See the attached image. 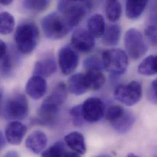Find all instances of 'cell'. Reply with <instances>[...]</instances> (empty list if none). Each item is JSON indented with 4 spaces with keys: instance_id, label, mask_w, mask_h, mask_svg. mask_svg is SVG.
<instances>
[{
    "instance_id": "obj_1",
    "label": "cell",
    "mask_w": 157,
    "mask_h": 157,
    "mask_svg": "<svg viewBox=\"0 0 157 157\" xmlns=\"http://www.w3.org/2000/svg\"><path fill=\"white\" fill-rule=\"evenodd\" d=\"M67 97V86L64 82L58 83L41 104L39 111L37 122L43 124H50L56 119L59 108L66 101Z\"/></svg>"
},
{
    "instance_id": "obj_2",
    "label": "cell",
    "mask_w": 157,
    "mask_h": 157,
    "mask_svg": "<svg viewBox=\"0 0 157 157\" xmlns=\"http://www.w3.org/2000/svg\"><path fill=\"white\" fill-rule=\"evenodd\" d=\"M67 18L61 12H53L42 20V28L45 36L52 40L63 38L73 29Z\"/></svg>"
},
{
    "instance_id": "obj_3",
    "label": "cell",
    "mask_w": 157,
    "mask_h": 157,
    "mask_svg": "<svg viewBox=\"0 0 157 157\" xmlns=\"http://www.w3.org/2000/svg\"><path fill=\"white\" fill-rule=\"evenodd\" d=\"M14 39L20 52L25 55L31 53L39 41V29L34 23H22L17 27Z\"/></svg>"
},
{
    "instance_id": "obj_4",
    "label": "cell",
    "mask_w": 157,
    "mask_h": 157,
    "mask_svg": "<svg viewBox=\"0 0 157 157\" xmlns=\"http://www.w3.org/2000/svg\"><path fill=\"white\" fill-rule=\"evenodd\" d=\"M28 101L22 94H16L2 103L1 113L7 120L19 121L25 119L28 114Z\"/></svg>"
},
{
    "instance_id": "obj_5",
    "label": "cell",
    "mask_w": 157,
    "mask_h": 157,
    "mask_svg": "<svg viewBox=\"0 0 157 157\" xmlns=\"http://www.w3.org/2000/svg\"><path fill=\"white\" fill-rule=\"evenodd\" d=\"M92 7L88 1H60L58 10L69 21L73 27L78 25Z\"/></svg>"
},
{
    "instance_id": "obj_6",
    "label": "cell",
    "mask_w": 157,
    "mask_h": 157,
    "mask_svg": "<svg viewBox=\"0 0 157 157\" xmlns=\"http://www.w3.org/2000/svg\"><path fill=\"white\" fill-rule=\"evenodd\" d=\"M102 62L104 68L111 74L118 76L124 74L127 69L128 56L121 49H111L102 54Z\"/></svg>"
},
{
    "instance_id": "obj_7",
    "label": "cell",
    "mask_w": 157,
    "mask_h": 157,
    "mask_svg": "<svg viewBox=\"0 0 157 157\" xmlns=\"http://www.w3.org/2000/svg\"><path fill=\"white\" fill-rule=\"evenodd\" d=\"M142 95V86L136 81H132L127 84L117 86L114 92L115 98L128 106H132L138 103L141 99Z\"/></svg>"
},
{
    "instance_id": "obj_8",
    "label": "cell",
    "mask_w": 157,
    "mask_h": 157,
    "mask_svg": "<svg viewBox=\"0 0 157 157\" xmlns=\"http://www.w3.org/2000/svg\"><path fill=\"white\" fill-rule=\"evenodd\" d=\"M124 44L128 55L132 59H140L147 52V47L143 36L137 29L130 28L126 32Z\"/></svg>"
},
{
    "instance_id": "obj_9",
    "label": "cell",
    "mask_w": 157,
    "mask_h": 157,
    "mask_svg": "<svg viewBox=\"0 0 157 157\" xmlns=\"http://www.w3.org/2000/svg\"><path fill=\"white\" fill-rule=\"evenodd\" d=\"M81 105L83 118L87 122H97L103 118L105 113V103L99 98L89 97Z\"/></svg>"
},
{
    "instance_id": "obj_10",
    "label": "cell",
    "mask_w": 157,
    "mask_h": 157,
    "mask_svg": "<svg viewBox=\"0 0 157 157\" xmlns=\"http://www.w3.org/2000/svg\"><path fill=\"white\" fill-rule=\"evenodd\" d=\"M78 61V55L72 48L66 46L59 50L58 63L60 69L64 75H67L72 74L77 67Z\"/></svg>"
},
{
    "instance_id": "obj_11",
    "label": "cell",
    "mask_w": 157,
    "mask_h": 157,
    "mask_svg": "<svg viewBox=\"0 0 157 157\" xmlns=\"http://www.w3.org/2000/svg\"><path fill=\"white\" fill-rule=\"evenodd\" d=\"M71 42L75 49L82 53L89 52L95 45L94 37L88 30L83 28H79L74 32Z\"/></svg>"
},
{
    "instance_id": "obj_12",
    "label": "cell",
    "mask_w": 157,
    "mask_h": 157,
    "mask_svg": "<svg viewBox=\"0 0 157 157\" xmlns=\"http://www.w3.org/2000/svg\"><path fill=\"white\" fill-rule=\"evenodd\" d=\"M27 132V127L20 121H12L6 127L5 136L7 143L12 145L17 146L21 143Z\"/></svg>"
},
{
    "instance_id": "obj_13",
    "label": "cell",
    "mask_w": 157,
    "mask_h": 157,
    "mask_svg": "<svg viewBox=\"0 0 157 157\" xmlns=\"http://www.w3.org/2000/svg\"><path fill=\"white\" fill-rule=\"evenodd\" d=\"M25 89L27 94L31 98L39 100L46 94L47 82L44 78L34 75L28 81Z\"/></svg>"
},
{
    "instance_id": "obj_14",
    "label": "cell",
    "mask_w": 157,
    "mask_h": 157,
    "mask_svg": "<svg viewBox=\"0 0 157 157\" xmlns=\"http://www.w3.org/2000/svg\"><path fill=\"white\" fill-rule=\"evenodd\" d=\"M48 144L47 135L41 131H34L26 140V148L35 154H39L44 151Z\"/></svg>"
},
{
    "instance_id": "obj_15",
    "label": "cell",
    "mask_w": 157,
    "mask_h": 157,
    "mask_svg": "<svg viewBox=\"0 0 157 157\" xmlns=\"http://www.w3.org/2000/svg\"><path fill=\"white\" fill-rule=\"evenodd\" d=\"M136 121L134 114L129 110L124 109V112L116 119L111 122L113 129L119 134H124L130 131Z\"/></svg>"
},
{
    "instance_id": "obj_16",
    "label": "cell",
    "mask_w": 157,
    "mask_h": 157,
    "mask_svg": "<svg viewBox=\"0 0 157 157\" xmlns=\"http://www.w3.org/2000/svg\"><path fill=\"white\" fill-rule=\"evenodd\" d=\"M56 70L57 66L55 59L52 58H47L39 60L35 63L33 74L34 75L47 78L54 74Z\"/></svg>"
},
{
    "instance_id": "obj_17",
    "label": "cell",
    "mask_w": 157,
    "mask_h": 157,
    "mask_svg": "<svg viewBox=\"0 0 157 157\" xmlns=\"http://www.w3.org/2000/svg\"><path fill=\"white\" fill-rule=\"evenodd\" d=\"M67 146L75 152L83 155L86 152V145L84 136L79 132H74L67 135L64 138Z\"/></svg>"
},
{
    "instance_id": "obj_18",
    "label": "cell",
    "mask_w": 157,
    "mask_h": 157,
    "mask_svg": "<svg viewBox=\"0 0 157 157\" xmlns=\"http://www.w3.org/2000/svg\"><path fill=\"white\" fill-rule=\"evenodd\" d=\"M86 86L87 90H97L101 89L105 82V77L100 70H88L84 75Z\"/></svg>"
},
{
    "instance_id": "obj_19",
    "label": "cell",
    "mask_w": 157,
    "mask_h": 157,
    "mask_svg": "<svg viewBox=\"0 0 157 157\" xmlns=\"http://www.w3.org/2000/svg\"><path fill=\"white\" fill-rule=\"evenodd\" d=\"M87 29L94 37H103L106 30L104 17L98 13L92 15L87 21Z\"/></svg>"
},
{
    "instance_id": "obj_20",
    "label": "cell",
    "mask_w": 157,
    "mask_h": 157,
    "mask_svg": "<svg viewBox=\"0 0 157 157\" xmlns=\"http://www.w3.org/2000/svg\"><path fill=\"white\" fill-rule=\"evenodd\" d=\"M148 1L130 0L125 3V13L127 17L131 20L138 18L145 10Z\"/></svg>"
},
{
    "instance_id": "obj_21",
    "label": "cell",
    "mask_w": 157,
    "mask_h": 157,
    "mask_svg": "<svg viewBox=\"0 0 157 157\" xmlns=\"http://www.w3.org/2000/svg\"><path fill=\"white\" fill-rule=\"evenodd\" d=\"M68 89L75 95H81L84 94L87 89L86 86L84 75L77 74L72 75L68 81Z\"/></svg>"
},
{
    "instance_id": "obj_22",
    "label": "cell",
    "mask_w": 157,
    "mask_h": 157,
    "mask_svg": "<svg viewBox=\"0 0 157 157\" xmlns=\"http://www.w3.org/2000/svg\"><path fill=\"white\" fill-rule=\"evenodd\" d=\"M121 35V28L118 25H111L105 30L102 37V42L108 46H114L118 44Z\"/></svg>"
},
{
    "instance_id": "obj_23",
    "label": "cell",
    "mask_w": 157,
    "mask_h": 157,
    "mask_svg": "<svg viewBox=\"0 0 157 157\" xmlns=\"http://www.w3.org/2000/svg\"><path fill=\"white\" fill-rule=\"evenodd\" d=\"M138 72L145 76L157 74V55H150L146 58L139 65Z\"/></svg>"
},
{
    "instance_id": "obj_24",
    "label": "cell",
    "mask_w": 157,
    "mask_h": 157,
    "mask_svg": "<svg viewBox=\"0 0 157 157\" xmlns=\"http://www.w3.org/2000/svg\"><path fill=\"white\" fill-rule=\"evenodd\" d=\"M105 12L107 18L111 22H116L121 17L122 12V5L118 1H108L106 2Z\"/></svg>"
},
{
    "instance_id": "obj_25",
    "label": "cell",
    "mask_w": 157,
    "mask_h": 157,
    "mask_svg": "<svg viewBox=\"0 0 157 157\" xmlns=\"http://www.w3.org/2000/svg\"><path fill=\"white\" fill-rule=\"evenodd\" d=\"M15 26L13 17L7 12H2L0 14V33L7 35L12 32Z\"/></svg>"
},
{
    "instance_id": "obj_26",
    "label": "cell",
    "mask_w": 157,
    "mask_h": 157,
    "mask_svg": "<svg viewBox=\"0 0 157 157\" xmlns=\"http://www.w3.org/2000/svg\"><path fill=\"white\" fill-rule=\"evenodd\" d=\"M67 152L64 144L59 141L45 150L42 153L41 157H65Z\"/></svg>"
},
{
    "instance_id": "obj_27",
    "label": "cell",
    "mask_w": 157,
    "mask_h": 157,
    "mask_svg": "<svg viewBox=\"0 0 157 157\" xmlns=\"http://www.w3.org/2000/svg\"><path fill=\"white\" fill-rule=\"evenodd\" d=\"M23 7L31 11L41 12L46 10L50 5V1L47 0L42 1H23L22 2Z\"/></svg>"
},
{
    "instance_id": "obj_28",
    "label": "cell",
    "mask_w": 157,
    "mask_h": 157,
    "mask_svg": "<svg viewBox=\"0 0 157 157\" xmlns=\"http://www.w3.org/2000/svg\"><path fill=\"white\" fill-rule=\"evenodd\" d=\"M1 72L3 75H8L11 73L13 67V59L10 56V53L7 50L5 53L0 54Z\"/></svg>"
},
{
    "instance_id": "obj_29",
    "label": "cell",
    "mask_w": 157,
    "mask_h": 157,
    "mask_svg": "<svg viewBox=\"0 0 157 157\" xmlns=\"http://www.w3.org/2000/svg\"><path fill=\"white\" fill-rule=\"evenodd\" d=\"M70 114L75 126L81 127L85 121L82 113V105H78L74 106L70 111Z\"/></svg>"
},
{
    "instance_id": "obj_30",
    "label": "cell",
    "mask_w": 157,
    "mask_h": 157,
    "mask_svg": "<svg viewBox=\"0 0 157 157\" xmlns=\"http://www.w3.org/2000/svg\"><path fill=\"white\" fill-rule=\"evenodd\" d=\"M84 67L88 71L91 69L100 70L103 69V64L101 61L97 56H90L86 58L84 63Z\"/></svg>"
},
{
    "instance_id": "obj_31",
    "label": "cell",
    "mask_w": 157,
    "mask_h": 157,
    "mask_svg": "<svg viewBox=\"0 0 157 157\" xmlns=\"http://www.w3.org/2000/svg\"><path fill=\"white\" fill-rule=\"evenodd\" d=\"M145 36L148 42L154 47H157V25L147 26L144 31Z\"/></svg>"
},
{
    "instance_id": "obj_32",
    "label": "cell",
    "mask_w": 157,
    "mask_h": 157,
    "mask_svg": "<svg viewBox=\"0 0 157 157\" xmlns=\"http://www.w3.org/2000/svg\"><path fill=\"white\" fill-rule=\"evenodd\" d=\"M124 109L119 105L109 106L106 111V119L111 122L118 117L124 112Z\"/></svg>"
},
{
    "instance_id": "obj_33",
    "label": "cell",
    "mask_w": 157,
    "mask_h": 157,
    "mask_svg": "<svg viewBox=\"0 0 157 157\" xmlns=\"http://www.w3.org/2000/svg\"><path fill=\"white\" fill-rule=\"evenodd\" d=\"M149 99L154 103L157 104V79L154 80L148 91Z\"/></svg>"
},
{
    "instance_id": "obj_34",
    "label": "cell",
    "mask_w": 157,
    "mask_h": 157,
    "mask_svg": "<svg viewBox=\"0 0 157 157\" xmlns=\"http://www.w3.org/2000/svg\"><path fill=\"white\" fill-rule=\"evenodd\" d=\"M151 20L154 23V25H157V4L152 6L151 10Z\"/></svg>"
},
{
    "instance_id": "obj_35",
    "label": "cell",
    "mask_w": 157,
    "mask_h": 157,
    "mask_svg": "<svg viewBox=\"0 0 157 157\" xmlns=\"http://www.w3.org/2000/svg\"><path fill=\"white\" fill-rule=\"evenodd\" d=\"M6 142L7 141L5 136V135H4L3 133L1 132V149L4 148L5 146L6 145Z\"/></svg>"
},
{
    "instance_id": "obj_36",
    "label": "cell",
    "mask_w": 157,
    "mask_h": 157,
    "mask_svg": "<svg viewBox=\"0 0 157 157\" xmlns=\"http://www.w3.org/2000/svg\"><path fill=\"white\" fill-rule=\"evenodd\" d=\"M2 157H20V155L16 151H11L7 152Z\"/></svg>"
},
{
    "instance_id": "obj_37",
    "label": "cell",
    "mask_w": 157,
    "mask_h": 157,
    "mask_svg": "<svg viewBox=\"0 0 157 157\" xmlns=\"http://www.w3.org/2000/svg\"><path fill=\"white\" fill-rule=\"evenodd\" d=\"M65 157H81L79 154L77 152H67Z\"/></svg>"
},
{
    "instance_id": "obj_38",
    "label": "cell",
    "mask_w": 157,
    "mask_h": 157,
    "mask_svg": "<svg viewBox=\"0 0 157 157\" xmlns=\"http://www.w3.org/2000/svg\"><path fill=\"white\" fill-rule=\"evenodd\" d=\"M0 2L3 6H9L12 2V1H11V0H1Z\"/></svg>"
},
{
    "instance_id": "obj_39",
    "label": "cell",
    "mask_w": 157,
    "mask_h": 157,
    "mask_svg": "<svg viewBox=\"0 0 157 157\" xmlns=\"http://www.w3.org/2000/svg\"><path fill=\"white\" fill-rule=\"evenodd\" d=\"M94 157H111L110 155H107V154H100V155H98L97 156Z\"/></svg>"
},
{
    "instance_id": "obj_40",
    "label": "cell",
    "mask_w": 157,
    "mask_h": 157,
    "mask_svg": "<svg viewBox=\"0 0 157 157\" xmlns=\"http://www.w3.org/2000/svg\"><path fill=\"white\" fill-rule=\"evenodd\" d=\"M140 157V156H138V155H135V154H128L127 155V157Z\"/></svg>"
},
{
    "instance_id": "obj_41",
    "label": "cell",
    "mask_w": 157,
    "mask_h": 157,
    "mask_svg": "<svg viewBox=\"0 0 157 157\" xmlns=\"http://www.w3.org/2000/svg\"><path fill=\"white\" fill-rule=\"evenodd\" d=\"M154 157H157V148L155 152V155H154Z\"/></svg>"
}]
</instances>
